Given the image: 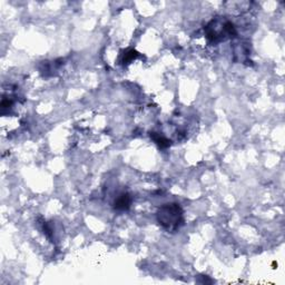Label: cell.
<instances>
[{
    "label": "cell",
    "mask_w": 285,
    "mask_h": 285,
    "mask_svg": "<svg viewBox=\"0 0 285 285\" xmlns=\"http://www.w3.org/2000/svg\"><path fill=\"white\" fill-rule=\"evenodd\" d=\"M204 34L207 41L212 45H217L222 41L233 39L236 37V27L225 17H215L204 27Z\"/></svg>",
    "instance_id": "obj_1"
},
{
    "label": "cell",
    "mask_w": 285,
    "mask_h": 285,
    "mask_svg": "<svg viewBox=\"0 0 285 285\" xmlns=\"http://www.w3.org/2000/svg\"><path fill=\"white\" fill-rule=\"evenodd\" d=\"M157 223L168 233H176L184 225V212L177 203L161 205L156 213Z\"/></svg>",
    "instance_id": "obj_2"
},
{
    "label": "cell",
    "mask_w": 285,
    "mask_h": 285,
    "mask_svg": "<svg viewBox=\"0 0 285 285\" xmlns=\"http://www.w3.org/2000/svg\"><path fill=\"white\" fill-rule=\"evenodd\" d=\"M132 202H133L132 195L127 193V192H124V193H121L116 198H115V201L113 203V207L114 210L117 212H125L130 209Z\"/></svg>",
    "instance_id": "obj_3"
},
{
    "label": "cell",
    "mask_w": 285,
    "mask_h": 285,
    "mask_svg": "<svg viewBox=\"0 0 285 285\" xmlns=\"http://www.w3.org/2000/svg\"><path fill=\"white\" fill-rule=\"evenodd\" d=\"M149 136H151L152 140L156 142V145L159 146L160 148H167L172 145V141H169L167 137H165L164 135L160 133L151 132L149 133Z\"/></svg>",
    "instance_id": "obj_4"
},
{
    "label": "cell",
    "mask_w": 285,
    "mask_h": 285,
    "mask_svg": "<svg viewBox=\"0 0 285 285\" xmlns=\"http://www.w3.org/2000/svg\"><path fill=\"white\" fill-rule=\"evenodd\" d=\"M138 57H140V53H138L137 51H135V49H128V51H126L122 55L121 63H122L123 66H127V65H129L130 63H132V61L137 59Z\"/></svg>",
    "instance_id": "obj_5"
}]
</instances>
